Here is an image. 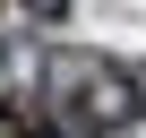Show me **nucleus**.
<instances>
[{
	"mask_svg": "<svg viewBox=\"0 0 146 138\" xmlns=\"http://www.w3.org/2000/svg\"><path fill=\"white\" fill-rule=\"evenodd\" d=\"M129 78H137V129H146V69H129Z\"/></svg>",
	"mask_w": 146,
	"mask_h": 138,
	"instance_id": "obj_4",
	"label": "nucleus"
},
{
	"mask_svg": "<svg viewBox=\"0 0 146 138\" xmlns=\"http://www.w3.org/2000/svg\"><path fill=\"white\" fill-rule=\"evenodd\" d=\"M52 104H60V129H78V138H129L137 129V78L120 60H52Z\"/></svg>",
	"mask_w": 146,
	"mask_h": 138,
	"instance_id": "obj_1",
	"label": "nucleus"
},
{
	"mask_svg": "<svg viewBox=\"0 0 146 138\" xmlns=\"http://www.w3.org/2000/svg\"><path fill=\"white\" fill-rule=\"evenodd\" d=\"M26 138H60V129H26Z\"/></svg>",
	"mask_w": 146,
	"mask_h": 138,
	"instance_id": "obj_5",
	"label": "nucleus"
},
{
	"mask_svg": "<svg viewBox=\"0 0 146 138\" xmlns=\"http://www.w3.org/2000/svg\"><path fill=\"white\" fill-rule=\"evenodd\" d=\"M26 129H35V121H26L17 104H0V138H26Z\"/></svg>",
	"mask_w": 146,
	"mask_h": 138,
	"instance_id": "obj_3",
	"label": "nucleus"
},
{
	"mask_svg": "<svg viewBox=\"0 0 146 138\" xmlns=\"http://www.w3.org/2000/svg\"><path fill=\"white\" fill-rule=\"evenodd\" d=\"M17 9H26L35 26H69V9H78V0H17Z\"/></svg>",
	"mask_w": 146,
	"mask_h": 138,
	"instance_id": "obj_2",
	"label": "nucleus"
}]
</instances>
